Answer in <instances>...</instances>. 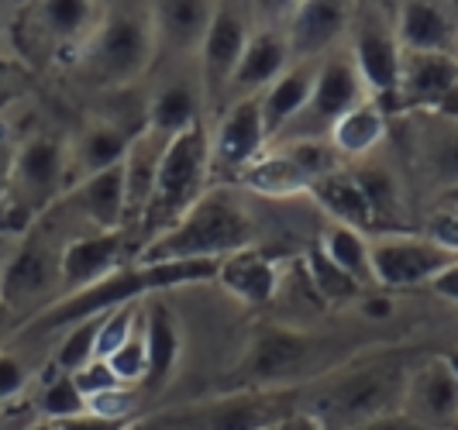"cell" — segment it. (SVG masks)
I'll return each instance as SVG.
<instances>
[{
    "label": "cell",
    "mask_w": 458,
    "mask_h": 430,
    "mask_svg": "<svg viewBox=\"0 0 458 430\" xmlns=\"http://www.w3.org/2000/svg\"><path fill=\"white\" fill-rule=\"evenodd\" d=\"M214 272H217V262H131V266H121L111 275H104L100 282H93L87 290L66 293L63 299L42 307L38 314H31L14 327V338H42L52 331H66L76 320L107 314L124 303H141L148 296L169 293L180 286L210 282Z\"/></svg>",
    "instance_id": "6da1fadb"
},
{
    "label": "cell",
    "mask_w": 458,
    "mask_h": 430,
    "mask_svg": "<svg viewBox=\"0 0 458 430\" xmlns=\"http://www.w3.org/2000/svg\"><path fill=\"white\" fill-rule=\"evenodd\" d=\"M411 362L390 344L359 348L348 362L318 379V392L303 396V409L314 413L324 430H348L400 409Z\"/></svg>",
    "instance_id": "7a4b0ae2"
},
{
    "label": "cell",
    "mask_w": 458,
    "mask_h": 430,
    "mask_svg": "<svg viewBox=\"0 0 458 430\" xmlns=\"http://www.w3.org/2000/svg\"><path fill=\"white\" fill-rule=\"evenodd\" d=\"M359 348L335 334H310L290 324L255 327L245 355L228 372L225 389H303L348 362Z\"/></svg>",
    "instance_id": "3957f363"
},
{
    "label": "cell",
    "mask_w": 458,
    "mask_h": 430,
    "mask_svg": "<svg viewBox=\"0 0 458 430\" xmlns=\"http://www.w3.org/2000/svg\"><path fill=\"white\" fill-rule=\"evenodd\" d=\"M252 245V210L231 186H210L176 224L138 249L135 262H221Z\"/></svg>",
    "instance_id": "277c9868"
},
{
    "label": "cell",
    "mask_w": 458,
    "mask_h": 430,
    "mask_svg": "<svg viewBox=\"0 0 458 430\" xmlns=\"http://www.w3.org/2000/svg\"><path fill=\"white\" fill-rule=\"evenodd\" d=\"M159 52L148 4H107L83 46V66L97 87H131Z\"/></svg>",
    "instance_id": "5b68a950"
},
{
    "label": "cell",
    "mask_w": 458,
    "mask_h": 430,
    "mask_svg": "<svg viewBox=\"0 0 458 430\" xmlns=\"http://www.w3.org/2000/svg\"><path fill=\"white\" fill-rule=\"evenodd\" d=\"M210 182V138L204 121L186 128L183 135L169 138L152 176V193L138 227L145 231V241L162 234L183 217L190 207L204 197Z\"/></svg>",
    "instance_id": "8992f818"
},
{
    "label": "cell",
    "mask_w": 458,
    "mask_h": 430,
    "mask_svg": "<svg viewBox=\"0 0 458 430\" xmlns=\"http://www.w3.org/2000/svg\"><path fill=\"white\" fill-rule=\"evenodd\" d=\"M338 169H342V159L321 138H293L276 148H266L234 182L259 197L286 200V197L310 193L314 182Z\"/></svg>",
    "instance_id": "52a82bcc"
},
{
    "label": "cell",
    "mask_w": 458,
    "mask_h": 430,
    "mask_svg": "<svg viewBox=\"0 0 458 430\" xmlns=\"http://www.w3.org/2000/svg\"><path fill=\"white\" fill-rule=\"evenodd\" d=\"M303 407V389H225L221 396L165 413L173 430H259Z\"/></svg>",
    "instance_id": "ba28073f"
},
{
    "label": "cell",
    "mask_w": 458,
    "mask_h": 430,
    "mask_svg": "<svg viewBox=\"0 0 458 430\" xmlns=\"http://www.w3.org/2000/svg\"><path fill=\"white\" fill-rule=\"evenodd\" d=\"M458 266V251L437 249L424 234H379L369 241V275L383 293L428 286L437 272Z\"/></svg>",
    "instance_id": "9c48e42d"
},
{
    "label": "cell",
    "mask_w": 458,
    "mask_h": 430,
    "mask_svg": "<svg viewBox=\"0 0 458 430\" xmlns=\"http://www.w3.org/2000/svg\"><path fill=\"white\" fill-rule=\"evenodd\" d=\"M249 14L238 4H214V14L204 31V42L197 48L200 59V87H204L207 107L214 117H221V111L228 107L231 80L242 59V48L249 42Z\"/></svg>",
    "instance_id": "30bf717a"
},
{
    "label": "cell",
    "mask_w": 458,
    "mask_h": 430,
    "mask_svg": "<svg viewBox=\"0 0 458 430\" xmlns=\"http://www.w3.org/2000/svg\"><path fill=\"white\" fill-rule=\"evenodd\" d=\"M69 182H72V169H69L66 145L52 135L31 138L14 156L11 204H18L35 221L66 193Z\"/></svg>",
    "instance_id": "8fae6325"
},
{
    "label": "cell",
    "mask_w": 458,
    "mask_h": 430,
    "mask_svg": "<svg viewBox=\"0 0 458 430\" xmlns=\"http://www.w3.org/2000/svg\"><path fill=\"white\" fill-rule=\"evenodd\" d=\"M352 55L348 63L355 69L366 97L383 104L386 114L393 107L396 76H400V46L393 38V28L376 11H352Z\"/></svg>",
    "instance_id": "7c38bea8"
},
{
    "label": "cell",
    "mask_w": 458,
    "mask_h": 430,
    "mask_svg": "<svg viewBox=\"0 0 458 430\" xmlns=\"http://www.w3.org/2000/svg\"><path fill=\"white\" fill-rule=\"evenodd\" d=\"M458 63L455 55L400 52V76L390 111H424L437 117H455Z\"/></svg>",
    "instance_id": "4fadbf2b"
},
{
    "label": "cell",
    "mask_w": 458,
    "mask_h": 430,
    "mask_svg": "<svg viewBox=\"0 0 458 430\" xmlns=\"http://www.w3.org/2000/svg\"><path fill=\"white\" fill-rule=\"evenodd\" d=\"M400 409L428 430H458V372L448 355L411 365Z\"/></svg>",
    "instance_id": "5bb4252c"
},
{
    "label": "cell",
    "mask_w": 458,
    "mask_h": 430,
    "mask_svg": "<svg viewBox=\"0 0 458 430\" xmlns=\"http://www.w3.org/2000/svg\"><path fill=\"white\" fill-rule=\"evenodd\" d=\"M362 97H366V90H362L352 63H348V55H331V59L318 63V76H314L310 97H307L300 117L286 131H297V138H318L321 131H331V124L342 114L352 111Z\"/></svg>",
    "instance_id": "9a60e30c"
},
{
    "label": "cell",
    "mask_w": 458,
    "mask_h": 430,
    "mask_svg": "<svg viewBox=\"0 0 458 430\" xmlns=\"http://www.w3.org/2000/svg\"><path fill=\"white\" fill-rule=\"evenodd\" d=\"M269 148V138L259 121V100H231L217 117V131L210 138V173H221L238 180L262 152Z\"/></svg>",
    "instance_id": "2e32d148"
},
{
    "label": "cell",
    "mask_w": 458,
    "mask_h": 430,
    "mask_svg": "<svg viewBox=\"0 0 458 430\" xmlns=\"http://www.w3.org/2000/svg\"><path fill=\"white\" fill-rule=\"evenodd\" d=\"M352 24V4L338 0H307L293 4L286 14L283 38L290 48V63H318Z\"/></svg>",
    "instance_id": "e0dca14e"
},
{
    "label": "cell",
    "mask_w": 458,
    "mask_h": 430,
    "mask_svg": "<svg viewBox=\"0 0 458 430\" xmlns=\"http://www.w3.org/2000/svg\"><path fill=\"white\" fill-rule=\"evenodd\" d=\"M141 341H145V383L141 389L159 392L176 375L183 358V327L165 293L141 299Z\"/></svg>",
    "instance_id": "ac0fdd59"
},
{
    "label": "cell",
    "mask_w": 458,
    "mask_h": 430,
    "mask_svg": "<svg viewBox=\"0 0 458 430\" xmlns=\"http://www.w3.org/2000/svg\"><path fill=\"white\" fill-rule=\"evenodd\" d=\"M214 282L225 290L228 296H234L245 307H266L273 303L279 286H283V272H279V255H273L269 249H242L221 258Z\"/></svg>",
    "instance_id": "d6986e66"
},
{
    "label": "cell",
    "mask_w": 458,
    "mask_h": 430,
    "mask_svg": "<svg viewBox=\"0 0 458 430\" xmlns=\"http://www.w3.org/2000/svg\"><path fill=\"white\" fill-rule=\"evenodd\" d=\"M131 241V231H93L83 238H72L59 255V279L69 293L87 290L104 275L124 266V249Z\"/></svg>",
    "instance_id": "ffe728a7"
},
{
    "label": "cell",
    "mask_w": 458,
    "mask_h": 430,
    "mask_svg": "<svg viewBox=\"0 0 458 430\" xmlns=\"http://www.w3.org/2000/svg\"><path fill=\"white\" fill-rule=\"evenodd\" d=\"M393 38L400 52H428V55H455L458 24L448 4L411 0L393 14Z\"/></svg>",
    "instance_id": "44dd1931"
},
{
    "label": "cell",
    "mask_w": 458,
    "mask_h": 430,
    "mask_svg": "<svg viewBox=\"0 0 458 430\" xmlns=\"http://www.w3.org/2000/svg\"><path fill=\"white\" fill-rule=\"evenodd\" d=\"M286 66H290V48L283 38V28L266 24V28L249 31V42L242 48V59H238L234 80H231L228 104L245 100V97H259Z\"/></svg>",
    "instance_id": "7402d4cb"
},
{
    "label": "cell",
    "mask_w": 458,
    "mask_h": 430,
    "mask_svg": "<svg viewBox=\"0 0 458 430\" xmlns=\"http://www.w3.org/2000/svg\"><path fill=\"white\" fill-rule=\"evenodd\" d=\"M314 76H318V63H290L276 76L266 90L259 93V121H262V131L273 145L276 138H283V131L293 124L310 97L314 87Z\"/></svg>",
    "instance_id": "603a6c76"
},
{
    "label": "cell",
    "mask_w": 458,
    "mask_h": 430,
    "mask_svg": "<svg viewBox=\"0 0 458 430\" xmlns=\"http://www.w3.org/2000/svg\"><path fill=\"white\" fill-rule=\"evenodd\" d=\"M66 200L97 231H124V162L80 180Z\"/></svg>",
    "instance_id": "cb8c5ba5"
},
{
    "label": "cell",
    "mask_w": 458,
    "mask_h": 430,
    "mask_svg": "<svg viewBox=\"0 0 458 430\" xmlns=\"http://www.w3.org/2000/svg\"><path fill=\"white\" fill-rule=\"evenodd\" d=\"M386 124H390V114L383 104H376L372 97H362L348 114H342L335 124H331V148L338 159H366L372 156L383 138H386Z\"/></svg>",
    "instance_id": "d4e9b609"
},
{
    "label": "cell",
    "mask_w": 458,
    "mask_h": 430,
    "mask_svg": "<svg viewBox=\"0 0 458 430\" xmlns=\"http://www.w3.org/2000/svg\"><path fill=\"white\" fill-rule=\"evenodd\" d=\"M310 197L318 200L321 210H327L335 217V224L362 231V234L366 231H379L376 227V214H372V207H369L366 193H362V186H359L352 169H338V173L318 180L310 186Z\"/></svg>",
    "instance_id": "484cf974"
},
{
    "label": "cell",
    "mask_w": 458,
    "mask_h": 430,
    "mask_svg": "<svg viewBox=\"0 0 458 430\" xmlns=\"http://www.w3.org/2000/svg\"><path fill=\"white\" fill-rule=\"evenodd\" d=\"M152 24H156V42L176 52H197L204 42V31L214 14V4L204 0H162L148 4Z\"/></svg>",
    "instance_id": "4316f807"
},
{
    "label": "cell",
    "mask_w": 458,
    "mask_h": 430,
    "mask_svg": "<svg viewBox=\"0 0 458 430\" xmlns=\"http://www.w3.org/2000/svg\"><path fill=\"white\" fill-rule=\"evenodd\" d=\"M131 138L135 135H128L117 124H90L69 148V169L76 173V180H87L104 169H117L131 148Z\"/></svg>",
    "instance_id": "83f0119b"
},
{
    "label": "cell",
    "mask_w": 458,
    "mask_h": 430,
    "mask_svg": "<svg viewBox=\"0 0 458 430\" xmlns=\"http://www.w3.org/2000/svg\"><path fill=\"white\" fill-rule=\"evenodd\" d=\"M48 258H46V249H38L35 241H28L11 262H7V269L0 275V299L14 310V307H21L28 299H38V296L46 293L48 286Z\"/></svg>",
    "instance_id": "f1b7e54d"
},
{
    "label": "cell",
    "mask_w": 458,
    "mask_h": 430,
    "mask_svg": "<svg viewBox=\"0 0 458 430\" xmlns=\"http://www.w3.org/2000/svg\"><path fill=\"white\" fill-rule=\"evenodd\" d=\"M318 249H321V255L335 266V269H342L344 275H352L362 290L372 286V275H369V238L362 234V231L331 224L321 234Z\"/></svg>",
    "instance_id": "f546056e"
},
{
    "label": "cell",
    "mask_w": 458,
    "mask_h": 430,
    "mask_svg": "<svg viewBox=\"0 0 458 430\" xmlns=\"http://www.w3.org/2000/svg\"><path fill=\"white\" fill-rule=\"evenodd\" d=\"M200 121V107H197V93L190 90L186 83H173L152 100L148 107V131L159 138H176L183 135L186 128H193Z\"/></svg>",
    "instance_id": "4dcf8cb0"
},
{
    "label": "cell",
    "mask_w": 458,
    "mask_h": 430,
    "mask_svg": "<svg viewBox=\"0 0 458 430\" xmlns=\"http://www.w3.org/2000/svg\"><path fill=\"white\" fill-rule=\"evenodd\" d=\"M303 279H307V286L314 290V296L321 299V307L324 303H355L359 296L366 293L352 275H344L342 269H335L321 255L318 245L303 255Z\"/></svg>",
    "instance_id": "1f68e13d"
},
{
    "label": "cell",
    "mask_w": 458,
    "mask_h": 430,
    "mask_svg": "<svg viewBox=\"0 0 458 430\" xmlns=\"http://www.w3.org/2000/svg\"><path fill=\"white\" fill-rule=\"evenodd\" d=\"M35 7H38L35 18L55 42H69L97 21V4H87V0H48V4H35Z\"/></svg>",
    "instance_id": "d6a6232c"
},
{
    "label": "cell",
    "mask_w": 458,
    "mask_h": 430,
    "mask_svg": "<svg viewBox=\"0 0 458 430\" xmlns=\"http://www.w3.org/2000/svg\"><path fill=\"white\" fill-rule=\"evenodd\" d=\"M100 320H104V314L69 324L66 338L59 341V348H55V372H63V375H72L76 368H83L87 362H93V344H97Z\"/></svg>",
    "instance_id": "836d02e7"
},
{
    "label": "cell",
    "mask_w": 458,
    "mask_h": 430,
    "mask_svg": "<svg viewBox=\"0 0 458 430\" xmlns=\"http://www.w3.org/2000/svg\"><path fill=\"white\" fill-rule=\"evenodd\" d=\"M38 413H42V420H69V417H80V413H87V400L80 396V389L72 385L69 375L63 372H55L46 385H42V392H38Z\"/></svg>",
    "instance_id": "e575fe53"
},
{
    "label": "cell",
    "mask_w": 458,
    "mask_h": 430,
    "mask_svg": "<svg viewBox=\"0 0 458 430\" xmlns=\"http://www.w3.org/2000/svg\"><path fill=\"white\" fill-rule=\"evenodd\" d=\"M104 362L111 365V372L117 375V383L121 385L131 389V385L145 383V341H141V320H138V327L131 331V338L124 341L114 355H107Z\"/></svg>",
    "instance_id": "d590c367"
},
{
    "label": "cell",
    "mask_w": 458,
    "mask_h": 430,
    "mask_svg": "<svg viewBox=\"0 0 458 430\" xmlns=\"http://www.w3.org/2000/svg\"><path fill=\"white\" fill-rule=\"evenodd\" d=\"M69 379H72V385L80 389V396H83L87 403L107 396V392H117V389H128V385L117 383V375L111 372V365L104 362V358H93V362H87L83 368H76Z\"/></svg>",
    "instance_id": "8d00e7d4"
},
{
    "label": "cell",
    "mask_w": 458,
    "mask_h": 430,
    "mask_svg": "<svg viewBox=\"0 0 458 430\" xmlns=\"http://www.w3.org/2000/svg\"><path fill=\"white\" fill-rule=\"evenodd\" d=\"M31 87H35V76L28 72V66L0 55V111L11 107L14 100H21L24 93H31Z\"/></svg>",
    "instance_id": "74e56055"
},
{
    "label": "cell",
    "mask_w": 458,
    "mask_h": 430,
    "mask_svg": "<svg viewBox=\"0 0 458 430\" xmlns=\"http://www.w3.org/2000/svg\"><path fill=\"white\" fill-rule=\"evenodd\" d=\"M424 238L435 241L437 249L458 251V214L452 200H445L437 210H431V217H428V234H424Z\"/></svg>",
    "instance_id": "f35d334b"
},
{
    "label": "cell",
    "mask_w": 458,
    "mask_h": 430,
    "mask_svg": "<svg viewBox=\"0 0 458 430\" xmlns=\"http://www.w3.org/2000/svg\"><path fill=\"white\" fill-rule=\"evenodd\" d=\"M28 385V372H24L21 358H14L11 351H0V407L18 400Z\"/></svg>",
    "instance_id": "ab89813d"
},
{
    "label": "cell",
    "mask_w": 458,
    "mask_h": 430,
    "mask_svg": "<svg viewBox=\"0 0 458 430\" xmlns=\"http://www.w3.org/2000/svg\"><path fill=\"white\" fill-rule=\"evenodd\" d=\"M138 417H104V413H80L69 420H55V430H128Z\"/></svg>",
    "instance_id": "60d3db41"
},
{
    "label": "cell",
    "mask_w": 458,
    "mask_h": 430,
    "mask_svg": "<svg viewBox=\"0 0 458 430\" xmlns=\"http://www.w3.org/2000/svg\"><path fill=\"white\" fill-rule=\"evenodd\" d=\"M14 156H18V145L11 131L0 124V210L11 200V173H14Z\"/></svg>",
    "instance_id": "b9f144b4"
},
{
    "label": "cell",
    "mask_w": 458,
    "mask_h": 430,
    "mask_svg": "<svg viewBox=\"0 0 458 430\" xmlns=\"http://www.w3.org/2000/svg\"><path fill=\"white\" fill-rule=\"evenodd\" d=\"M348 430H428V427H420L417 420H411L403 409H393V413L372 417L366 424H355V427H348Z\"/></svg>",
    "instance_id": "7bdbcfd3"
},
{
    "label": "cell",
    "mask_w": 458,
    "mask_h": 430,
    "mask_svg": "<svg viewBox=\"0 0 458 430\" xmlns=\"http://www.w3.org/2000/svg\"><path fill=\"white\" fill-rule=\"evenodd\" d=\"M259 430H324V424L314 417V413H307V409L300 407L293 413H286V417H279L273 424H266V427Z\"/></svg>",
    "instance_id": "ee69618b"
},
{
    "label": "cell",
    "mask_w": 458,
    "mask_h": 430,
    "mask_svg": "<svg viewBox=\"0 0 458 430\" xmlns=\"http://www.w3.org/2000/svg\"><path fill=\"white\" fill-rule=\"evenodd\" d=\"M428 290L441 296L445 303H455V299H458V266H452V269H445V272H437L435 279L428 282Z\"/></svg>",
    "instance_id": "f6af8a7d"
},
{
    "label": "cell",
    "mask_w": 458,
    "mask_h": 430,
    "mask_svg": "<svg viewBox=\"0 0 458 430\" xmlns=\"http://www.w3.org/2000/svg\"><path fill=\"white\" fill-rule=\"evenodd\" d=\"M355 303L362 307V314H366V317H390V314H393L390 296H366V293H362Z\"/></svg>",
    "instance_id": "bcb514c9"
},
{
    "label": "cell",
    "mask_w": 458,
    "mask_h": 430,
    "mask_svg": "<svg viewBox=\"0 0 458 430\" xmlns=\"http://www.w3.org/2000/svg\"><path fill=\"white\" fill-rule=\"evenodd\" d=\"M7 324H11V307H7L4 299H0V334L7 331Z\"/></svg>",
    "instance_id": "7dc6e473"
},
{
    "label": "cell",
    "mask_w": 458,
    "mask_h": 430,
    "mask_svg": "<svg viewBox=\"0 0 458 430\" xmlns=\"http://www.w3.org/2000/svg\"><path fill=\"white\" fill-rule=\"evenodd\" d=\"M28 430H55V424H52V420H35Z\"/></svg>",
    "instance_id": "c3c4849f"
},
{
    "label": "cell",
    "mask_w": 458,
    "mask_h": 430,
    "mask_svg": "<svg viewBox=\"0 0 458 430\" xmlns=\"http://www.w3.org/2000/svg\"><path fill=\"white\" fill-rule=\"evenodd\" d=\"M128 430H156V427H152L148 420H135V424H131V427H128Z\"/></svg>",
    "instance_id": "681fc988"
},
{
    "label": "cell",
    "mask_w": 458,
    "mask_h": 430,
    "mask_svg": "<svg viewBox=\"0 0 458 430\" xmlns=\"http://www.w3.org/2000/svg\"><path fill=\"white\" fill-rule=\"evenodd\" d=\"M0 430H4V413H0Z\"/></svg>",
    "instance_id": "f907efd6"
}]
</instances>
